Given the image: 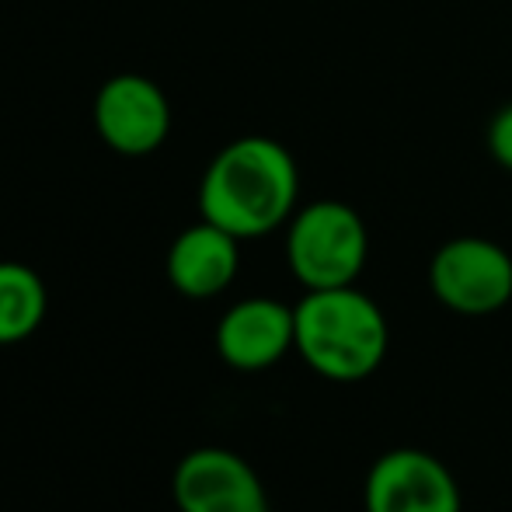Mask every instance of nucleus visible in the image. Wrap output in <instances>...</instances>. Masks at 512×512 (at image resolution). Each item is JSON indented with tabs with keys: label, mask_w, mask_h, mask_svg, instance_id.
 I'll list each match as a JSON object with an SVG mask.
<instances>
[{
	"label": "nucleus",
	"mask_w": 512,
	"mask_h": 512,
	"mask_svg": "<svg viewBox=\"0 0 512 512\" xmlns=\"http://www.w3.org/2000/svg\"><path fill=\"white\" fill-rule=\"evenodd\" d=\"M429 286L453 314H495L512 300V255L485 237H453L432 255Z\"/></svg>",
	"instance_id": "20e7f679"
},
{
	"label": "nucleus",
	"mask_w": 512,
	"mask_h": 512,
	"mask_svg": "<svg viewBox=\"0 0 512 512\" xmlns=\"http://www.w3.org/2000/svg\"><path fill=\"white\" fill-rule=\"evenodd\" d=\"M366 512H460L457 478L425 450H391L366 474Z\"/></svg>",
	"instance_id": "0eeeda50"
},
{
	"label": "nucleus",
	"mask_w": 512,
	"mask_h": 512,
	"mask_svg": "<svg viewBox=\"0 0 512 512\" xmlns=\"http://www.w3.org/2000/svg\"><path fill=\"white\" fill-rule=\"evenodd\" d=\"M488 150L506 171H512V105L502 108L488 126Z\"/></svg>",
	"instance_id": "9b49d317"
},
{
	"label": "nucleus",
	"mask_w": 512,
	"mask_h": 512,
	"mask_svg": "<svg viewBox=\"0 0 512 512\" xmlns=\"http://www.w3.org/2000/svg\"><path fill=\"white\" fill-rule=\"evenodd\" d=\"M95 129L108 150L122 157H147L164 147L171 133L168 95L150 77L119 74L95 95Z\"/></svg>",
	"instance_id": "39448f33"
},
{
	"label": "nucleus",
	"mask_w": 512,
	"mask_h": 512,
	"mask_svg": "<svg viewBox=\"0 0 512 512\" xmlns=\"http://www.w3.org/2000/svg\"><path fill=\"white\" fill-rule=\"evenodd\" d=\"M46 286L21 262H0V345L25 342L46 317Z\"/></svg>",
	"instance_id": "9d476101"
},
{
	"label": "nucleus",
	"mask_w": 512,
	"mask_h": 512,
	"mask_svg": "<svg viewBox=\"0 0 512 512\" xmlns=\"http://www.w3.org/2000/svg\"><path fill=\"white\" fill-rule=\"evenodd\" d=\"M300 359L324 380L359 384L387 356V317L356 286L307 290L293 307Z\"/></svg>",
	"instance_id": "f03ea898"
},
{
	"label": "nucleus",
	"mask_w": 512,
	"mask_h": 512,
	"mask_svg": "<svg viewBox=\"0 0 512 512\" xmlns=\"http://www.w3.org/2000/svg\"><path fill=\"white\" fill-rule=\"evenodd\" d=\"M297 342L293 307L269 297L241 300L216 324V352L227 366L241 373H258L276 366Z\"/></svg>",
	"instance_id": "6e6552de"
},
{
	"label": "nucleus",
	"mask_w": 512,
	"mask_h": 512,
	"mask_svg": "<svg viewBox=\"0 0 512 512\" xmlns=\"http://www.w3.org/2000/svg\"><path fill=\"white\" fill-rule=\"evenodd\" d=\"M297 196L300 175L290 150L269 136H241L209 161L199 185V213L237 241H251L283 227L297 209Z\"/></svg>",
	"instance_id": "f257e3e1"
},
{
	"label": "nucleus",
	"mask_w": 512,
	"mask_h": 512,
	"mask_svg": "<svg viewBox=\"0 0 512 512\" xmlns=\"http://www.w3.org/2000/svg\"><path fill=\"white\" fill-rule=\"evenodd\" d=\"M171 495L178 512H272L255 467L220 446L185 453L171 478Z\"/></svg>",
	"instance_id": "423d86ee"
},
{
	"label": "nucleus",
	"mask_w": 512,
	"mask_h": 512,
	"mask_svg": "<svg viewBox=\"0 0 512 512\" xmlns=\"http://www.w3.org/2000/svg\"><path fill=\"white\" fill-rule=\"evenodd\" d=\"M370 255V234L363 216L338 199L310 203L290 216L286 230V262L307 290L356 286Z\"/></svg>",
	"instance_id": "7ed1b4c3"
},
{
	"label": "nucleus",
	"mask_w": 512,
	"mask_h": 512,
	"mask_svg": "<svg viewBox=\"0 0 512 512\" xmlns=\"http://www.w3.org/2000/svg\"><path fill=\"white\" fill-rule=\"evenodd\" d=\"M237 237L227 234L216 223H196L182 230L168 251V279L182 297L189 300H209L220 297L237 276L241 251Z\"/></svg>",
	"instance_id": "1a4fd4ad"
}]
</instances>
